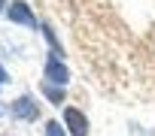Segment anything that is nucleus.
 <instances>
[{
  "mask_svg": "<svg viewBox=\"0 0 155 136\" xmlns=\"http://www.w3.org/2000/svg\"><path fill=\"white\" fill-rule=\"evenodd\" d=\"M9 112H12V118H18V121H34V118L40 115V106H37V100H34L31 94H25V97H18V100L9 106Z\"/></svg>",
  "mask_w": 155,
  "mask_h": 136,
  "instance_id": "nucleus-2",
  "label": "nucleus"
},
{
  "mask_svg": "<svg viewBox=\"0 0 155 136\" xmlns=\"http://www.w3.org/2000/svg\"><path fill=\"white\" fill-rule=\"evenodd\" d=\"M0 82H6V70H3V66H0Z\"/></svg>",
  "mask_w": 155,
  "mask_h": 136,
  "instance_id": "nucleus-7",
  "label": "nucleus"
},
{
  "mask_svg": "<svg viewBox=\"0 0 155 136\" xmlns=\"http://www.w3.org/2000/svg\"><path fill=\"white\" fill-rule=\"evenodd\" d=\"M40 91H43V94H46V97H49V100H52L55 106H58V103H64V88H61V85L43 82V85H40Z\"/></svg>",
  "mask_w": 155,
  "mask_h": 136,
  "instance_id": "nucleus-5",
  "label": "nucleus"
},
{
  "mask_svg": "<svg viewBox=\"0 0 155 136\" xmlns=\"http://www.w3.org/2000/svg\"><path fill=\"white\" fill-rule=\"evenodd\" d=\"M46 136H67V130L58 127V121H49V124H46Z\"/></svg>",
  "mask_w": 155,
  "mask_h": 136,
  "instance_id": "nucleus-6",
  "label": "nucleus"
},
{
  "mask_svg": "<svg viewBox=\"0 0 155 136\" xmlns=\"http://www.w3.org/2000/svg\"><path fill=\"white\" fill-rule=\"evenodd\" d=\"M64 127H67L70 136H88V118L79 109H73V106L64 109Z\"/></svg>",
  "mask_w": 155,
  "mask_h": 136,
  "instance_id": "nucleus-1",
  "label": "nucleus"
},
{
  "mask_svg": "<svg viewBox=\"0 0 155 136\" xmlns=\"http://www.w3.org/2000/svg\"><path fill=\"white\" fill-rule=\"evenodd\" d=\"M6 15H9V21H15V24L37 27V18H34V12L28 9V3H25V0H12V3H9V9H6Z\"/></svg>",
  "mask_w": 155,
  "mask_h": 136,
  "instance_id": "nucleus-3",
  "label": "nucleus"
},
{
  "mask_svg": "<svg viewBox=\"0 0 155 136\" xmlns=\"http://www.w3.org/2000/svg\"><path fill=\"white\" fill-rule=\"evenodd\" d=\"M67 79H70L67 66H64V63L52 54V57L46 60V82H52V85H61V88H64V85H67Z\"/></svg>",
  "mask_w": 155,
  "mask_h": 136,
  "instance_id": "nucleus-4",
  "label": "nucleus"
},
{
  "mask_svg": "<svg viewBox=\"0 0 155 136\" xmlns=\"http://www.w3.org/2000/svg\"><path fill=\"white\" fill-rule=\"evenodd\" d=\"M0 9H3V0H0Z\"/></svg>",
  "mask_w": 155,
  "mask_h": 136,
  "instance_id": "nucleus-8",
  "label": "nucleus"
}]
</instances>
